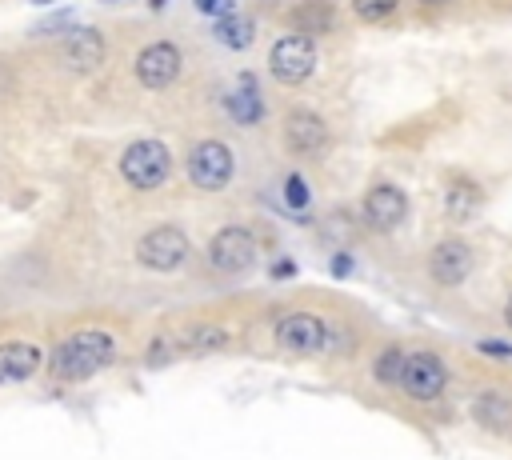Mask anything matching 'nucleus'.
<instances>
[{"label":"nucleus","instance_id":"aec40b11","mask_svg":"<svg viewBox=\"0 0 512 460\" xmlns=\"http://www.w3.org/2000/svg\"><path fill=\"white\" fill-rule=\"evenodd\" d=\"M292 24H300L304 36H308V32H324V28L332 24V12H328L324 4H304V8L292 12Z\"/></svg>","mask_w":512,"mask_h":460},{"label":"nucleus","instance_id":"1a4fd4ad","mask_svg":"<svg viewBox=\"0 0 512 460\" xmlns=\"http://www.w3.org/2000/svg\"><path fill=\"white\" fill-rule=\"evenodd\" d=\"M448 384V368L440 356L432 352H412L408 364H404V388L416 396V400H436Z\"/></svg>","mask_w":512,"mask_h":460},{"label":"nucleus","instance_id":"cd10ccee","mask_svg":"<svg viewBox=\"0 0 512 460\" xmlns=\"http://www.w3.org/2000/svg\"><path fill=\"white\" fill-rule=\"evenodd\" d=\"M424 4H444V0H424Z\"/></svg>","mask_w":512,"mask_h":460},{"label":"nucleus","instance_id":"f8f14e48","mask_svg":"<svg viewBox=\"0 0 512 460\" xmlns=\"http://www.w3.org/2000/svg\"><path fill=\"white\" fill-rule=\"evenodd\" d=\"M428 272H432L436 284H460V280H468V272H472V248L464 240H456V236L440 240L432 248Z\"/></svg>","mask_w":512,"mask_h":460},{"label":"nucleus","instance_id":"393cba45","mask_svg":"<svg viewBox=\"0 0 512 460\" xmlns=\"http://www.w3.org/2000/svg\"><path fill=\"white\" fill-rule=\"evenodd\" d=\"M272 272H276V280H288V276H292V260H280Z\"/></svg>","mask_w":512,"mask_h":460},{"label":"nucleus","instance_id":"4468645a","mask_svg":"<svg viewBox=\"0 0 512 460\" xmlns=\"http://www.w3.org/2000/svg\"><path fill=\"white\" fill-rule=\"evenodd\" d=\"M40 368V348L24 340L0 344V384H20Z\"/></svg>","mask_w":512,"mask_h":460},{"label":"nucleus","instance_id":"412c9836","mask_svg":"<svg viewBox=\"0 0 512 460\" xmlns=\"http://www.w3.org/2000/svg\"><path fill=\"white\" fill-rule=\"evenodd\" d=\"M396 4H400V0H352L356 16H364V20H384V16L396 12Z\"/></svg>","mask_w":512,"mask_h":460},{"label":"nucleus","instance_id":"39448f33","mask_svg":"<svg viewBox=\"0 0 512 460\" xmlns=\"http://www.w3.org/2000/svg\"><path fill=\"white\" fill-rule=\"evenodd\" d=\"M188 176H192L196 188L220 192L232 180V152H228V144H220V140L192 144V152H188Z\"/></svg>","mask_w":512,"mask_h":460},{"label":"nucleus","instance_id":"5701e85b","mask_svg":"<svg viewBox=\"0 0 512 460\" xmlns=\"http://www.w3.org/2000/svg\"><path fill=\"white\" fill-rule=\"evenodd\" d=\"M200 12H208V16H216V20H224V16H232L236 12V4L232 0H192Z\"/></svg>","mask_w":512,"mask_h":460},{"label":"nucleus","instance_id":"423d86ee","mask_svg":"<svg viewBox=\"0 0 512 460\" xmlns=\"http://www.w3.org/2000/svg\"><path fill=\"white\" fill-rule=\"evenodd\" d=\"M184 256H188V236L180 228H168V224L144 232V240L136 244V260L144 268H156V272H172L176 264H184Z\"/></svg>","mask_w":512,"mask_h":460},{"label":"nucleus","instance_id":"ddd939ff","mask_svg":"<svg viewBox=\"0 0 512 460\" xmlns=\"http://www.w3.org/2000/svg\"><path fill=\"white\" fill-rule=\"evenodd\" d=\"M224 108H228V120H236V124H256V120L264 116V96H260L252 72H244V76L228 88Z\"/></svg>","mask_w":512,"mask_h":460},{"label":"nucleus","instance_id":"9d476101","mask_svg":"<svg viewBox=\"0 0 512 460\" xmlns=\"http://www.w3.org/2000/svg\"><path fill=\"white\" fill-rule=\"evenodd\" d=\"M284 144H288L292 152H300V156H316V152H324V144H328V128H324V120H320L316 112L292 108L288 120H284Z\"/></svg>","mask_w":512,"mask_h":460},{"label":"nucleus","instance_id":"0eeeda50","mask_svg":"<svg viewBox=\"0 0 512 460\" xmlns=\"http://www.w3.org/2000/svg\"><path fill=\"white\" fill-rule=\"evenodd\" d=\"M276 340H280V348H288L296 356H316L332 336H328V328H324L320 316H312V312H288L276 324Z\"/></svg>","mask_w":512,"mask_h":460},{"label":"nucleus","instance_id":"6e6552de","mask_svg":"<svg viewBox=\"0 0 512 460\" xmlns=\"http://www.w3.org/2000/svg\"><path fill=\"white\" fill-rule=\"evenodd\" d=\"M180 48L176 44H168V40H156V44H148L140 56H136V80L144 84V88H168L176 76H180Z\"/></svg>","mask_w":512,"mask_h":460},{"label":"nucleus","instance_id":"f03ea898","mask_svg":"<svg viewBox=\"0 0 512 460\" xmlns=\"http://www.w3.org/2000/svg\"><path fill=\"white\" fill-rule=\"evenodd\" d=\"M168 168H172V156H168V148L160 140H136L120 156V176L132 188H160Z\"/></svg>","mask_w":512,"mask_h":460},{"label":"nucleus","instance_id":"f3484780","mask_svg":"<svg viewBox=\"0 0 512 460\" xmlns=\"http://www.w3.org/2000/svg\"><path fill=\"white\" fill-rule=\"evenodd\" d=\"M252 36H256V24L252 20H244V16H224V20H216V40L220 44H228V48H248L252 44Z\"/></svg>","mask_w":512,"mask_h":460},{"label":"nucleus","instance_id":"7ed1b4c3","mask_svg":"<svg viewBox=\"0 0 512 460\" xmlns=\"http://www.w3.org/2000/svg\"><path fill=\"white\" fill-rule=\"evenodd\" d=\"M312 68H316V48H312V40H308L304 32L280 36V40L272 44V52H268V72H272L280 84H300V80L312 76Z\"/></svg>","mask_w":512,"mask_h":460},{"label":"nucleus","instance_id":"6ab92c4d","mask_svg":"<svg viewBox=\"0 0 512 460\" xmlns=\"http://www.w3.org/2000/svg\"><path fill=\"white\" fill-rule=\"evenodd\" d=\"M404 364H408V356L400 348H384L376 356V380L380 384H404Z\"/></svg>","mask_w":512,"mask_h":460},{"label":"nucleus","instance_id":"20e7f679","mask_svg":"<svg viewBox=\"0 0 512 460\" xmlns=\"http://www.w3.org/2000/svg\"><path fill=\"white\" fill-rule=\"evenodd\" d=\"M208 260H212L216 272H228V276L248 272L256 264V236L248 228H240V224L220 228L212 236V244H208Z\"/></svg>","mask_w":512,"mask_h":460},{"label":"nucleus","instance_id":"4be33fe9","mask_svg":"<svg viewBox=\"0 0 512 460\" xmlns=\"http://www.w3.org/2000/svg\"><path fill=\"white\" fill-rule=\"evenodd\" d=\"M284 200H288V208H296V212L308 208V184H304V176L292 172V176L284 180Z\"/></svg>","mask_w":512,"mask_h":460},{"label":"nucleus","instance_id":"f257e3e1","mask_svg":"<svg viewBox=\"0 0 512 460\" xmlns=\"http://www.w3.org/2000/svg\"><path fill=\"white\" fill-rule=\"evenodd\" d=\"M112 356H116V340L108 332H76L52 352V372L60 380H88L104 364H112Z\"/></svg>","mask_w":512,"mask_h":460},{"label":"nucleus","instance_id":"a211bd4d","mask_svg":"<svg viewBox=\"0 0 512 460\" xmlns=\"http://www.w3.org/2000/svg\"><path fill=\"white\" fill-rule=\"evenodd\" d=\"M476 208H480V188L472 180H456L448 188V216L452 220H468Z\"/></svg>","mask_w":512,"mask_h":460},{"label":"nucleus","instance_id":"a878e982","mask_svg":"<svg viewBox=\"0 0 512 460\" xmlns=\"http://www.w3.org/2000/svg\"><path fill=\"white\" fill-rule=\"evenodd\" d=\"M352 264H348V256H332V272H348Z\"/></svg>","mask_w":512,"mask_h":460},{"label":"nucleus","instance_id":"9b49d317","mask_svg":"<svg viewBox=\"0 0 512 460\" xmlns=\"http://www.w3.org/2000/svg\"><path fill=\"white\" fill-rule=\"evenodd\" d=\"M408 212V200L396 184H376L368 196H364V224L376 228V232H392Z\"/></svg>","mask_w":512,"mask_h":460},{"label":"nucleus","instance_id":"bb28decb","mask_svg":"<svg viewBox=\"0 0 512 460\" xmlns=\"http://www.w3.org/2000/svg\"><path fill=\"white\" fill-rule=\"evenodd\" d=\"M504 320H508V324H512V300H508V304H504Z\"/></svg>","mask_w":512,"mask_h":460},{"label":"nucleus","instance_id":"b1692460","mask_svg":"<svg viewBox=\"0 0 512 460\" xmlns=\"http://www.w3.org/2000/svg\"><path fill=\"white\" fill-rule=\"evenodd\" d=\"M480 352H496V356H508L512 348H508V344H492V340H480Z\"/></svg>","mask_w":512,"mask_h":460},{"label":"nucleus","instance_id":"dca6fc26","mask_svg":"<svg viewBox=\"0 0 512 460\" xmlns=\"http://www.w3.org/2000/svg\"><path fill=\"white\" fill-rule=\"evenodd\" d=\"M476 420H480L484 428H492V432H504V428L512 424V404H508L500 392H484V396L476 400Z\"/></svg>","mask_w":512,"mask_h":460},{"label":"nucleus","instance_id":"2eb2a0df","mask_svg":"<svg viewBox=\"0 0 512 460\" xmlns=\"http://www.w3.org/2000/svg\"><path fill=\"white\" fill-rule=\"evenodd\" d=\"M100 60H104V36L92 32V28H76V32L68 36V44H64V64H68L72 72H88V68H96Z\"/></svg>","mask_w":512,"mask_h":460}]
</instances>
